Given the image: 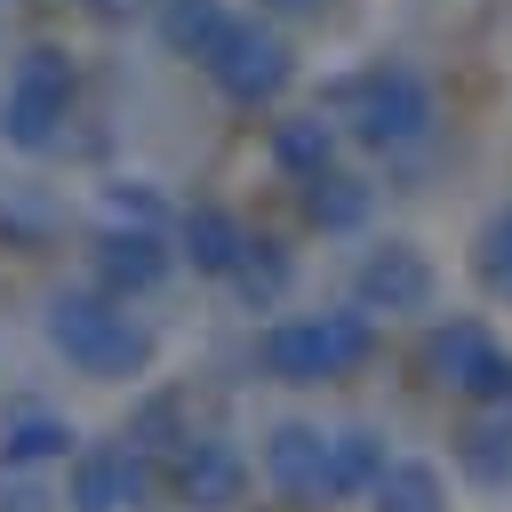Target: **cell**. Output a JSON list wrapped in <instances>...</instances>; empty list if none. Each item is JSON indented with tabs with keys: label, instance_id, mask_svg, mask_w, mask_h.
Masks as SVG:
<instances>
[{
	"label": "cell",
	"instance_id": "cell-1",
	"mask_svg": "<svg viewBox=\"0 0 512 512\" xmlns=\"http://www.w3.org/2000/svg\"><path fill=\"white\" fill-rule=\"evenodd\" d=\"M368 352H376V320L360 304H344V312H288V320H272L256 336V360H264L272 384H336Z\"/></svg>",
	"mask_w": 512,
	"mask_h": 512
},
{
	"label": "cell",
	"instance_id": "cell-2",
	"mask_svg": "<svg viewBox=\"0 0 512 512\" xmlns=\"http://www.w3.org/2000/svg\"><path fill=\"white\" fill-rule=\"evenodd\" d=\"M40 328H48V344H56L80 376H96V384H128V376L152 368V328H144L128 304H112V296H56Z\"/></svg>",
	"mask_w": 512,
	"mask_h": 512
},
{
	"label": "cell",
	"instance_id": "cell-3",
	"mask_svg": "<svg viewBox=\"0 0 512 512\" xmlns=\"http://www.w3.org/2000/svg\"><path fill=\"white\" fill-rule=\"evenodd\" d=\"M432 88H424V72H408V64H376V72H360L352 80V136L360 144H376V152H408V144H424L432 136Z\"/></svg>",
	"mask_w": 512,
	"mask_h": 512
},
{
	"label": "cell",
	"instance_id": "cell-4",
	"mask_svg": "<svg viewBox=\"0 0 512 512\" xmlns=\"http://www.w3.org/2000/svg\"><path fill=\"white\" fill-rule=\"evenodd\" d=\"M432 376H440L448 392H464V400L512 416V352H504L480 320H448V328H432Z\"/></svg>",
	"mask_w": 512,
	"mask_h": 512
},
{
	"label": "cell",
	"instance_id": "cell-5",
	"mask_svg": "<svg viewBox=\"0 0 512 512\" xmlns=\"http://www.w3.org/2000/svg\"><path fill=\"white\" fill-rule=\"evenodd\" d=\"M152 496V464L136 440H88L64 472V504L72 512H136Z\"/></svg>",
	"mask_w": 512,
	"mask_h": 512
},
{
	"label": "cell",
	"instance_id": "cell-6",
	"mask_svg": "<svg viewBox=\"0 0 512 512\" xmlns=\"http://www.w3.org/2000/svg\"><path fill=\"white\" fill-rule=\"evenodd\" d=\"M64 104H72V64H64L56 48H32V56L16 64V88H8V112H0L8 144L48 152L56 128H64Z\"/></svg>",
	"mask_w": 512,
	"mask_h": 512
},
{
	"label": "cell",
	"instance_id": "cell-7",
	"mask_svg": "<svg viewBox=\"0 0 512 512\" xmlns=\"http://www.w3.org/2000/svg\"><path fill=\"white\" fill-rule=\"evenodd\" d=\"M432 288H440V272H432V256H424L416 240H376V248L360 256V272H352L360 312H424Z\"/></svg>",
	"mask_w": 512,
	"mask_h": 512
},
{
	"label": "cell",
	"instance_id": "cell-8",
	"mask_svg": "<svg viewBox=\"0 0 512 512\" xmlns=\"http://www.w3.org/2000/svg\"><path fill=\"white\" fill-rule=\"evenodd\" d=\"M256 464H264L272 496H288V504H336V488H328V432L320 424H304V416L272 424Z\"/></svg>",
	"mask_w": 512,
	"mask_h": 512
},
{
	"label": "cell",
	"instance_id": "cell-9",
	"mask_svg": "<svg viewBox=\"0 0 512 512\" xmlns=\"http://www.w3.org/2000/svg\"><path fill=\"white\" fill-rule=\"evenodd\" d=\"M208 72H216V88L232 96V104H272L280 88H288V48H280V32H264V24H232V40L208 56Z\"/></svg>",
	"mask_w": 512,
	"mask_h": 512
},
{
	"label": "cell",
	"instance_id": "cell-10",
	"mask_svg": "<svg viewBox=\"0 0 512 512\" xmlns=\"http://www.w3.org/2000/svg\"><path fill=\"white\" fill-rule=\"evenodd\" d=\"M176 496H184V512H232V504L248 496V456H240L232 440L192 432V440L176 448Z\"/></svg>",
	"mask_w": 512,
	"mask_h": 512
},
{
	"label": "cell",
	"instance_id": "cell-11",
	"mask_svg": "<svg viewBox=\"0 0 512 512\" xmlns=\"http://www.w3.org/2000/svg\"><path fill=\"white\" fill-rule=\"evenodd\" d=\"M96 272H104V296H112V304H128V296H144V288H160V272H168V256H160V240H152L144 224H128V232H112V240H104V256H96Z\"/></svg>",
	"mask_w": 512,
	"mask_h": 512
},
{
	"label": "cell",
	"instance_id": "cell-12",
	"mask_svg": "<svg viewBox=\"0 0 512 512\" xmlns=\"http://www.w3.org/2000/svg\"><path fill=\"white\" fill-rule=\"evenodd\" d=\"M384 464H392V448H384L376 424H336L328 432V488L336 496H368L384 480Z\"/></svg>",
	"mask_w": 512,
	"mask_h": 512
},
{
	"label": "cell",
	"instance_id": "cell-13",
	"mask_svg": "<svg viewBox=\"0 0 512 512\" xmlns=\"http://www.w3.org/2000/svg\"><path fill=\"white\" fill-rule=\"evenodd\" d=\"M368 512H448V480H440V464H432V456H400V448H392L384 480L368 488Z\"/></svg>",
	"mask_w": 512,
	"mask_h": 512
},
{
	"label": "cell",
	"instance_id": "cell-14",
	"mask_svg": "<svg viewBox=\"0 0 512 512\" xmlns=\"http://www.w3.org/2000/svg\"><path fill=\"white\" fill-rule=\"evenodd\" d=\"M248 248H256V240H248V232H240L224 208H192V216H184V256H192V272H208V280H232Z\"/></svg>",
	"mask_w": 512,
	"mask_h": 512
},
{
	"label": "cell",
	"instance_id": "cell-15",
	"mask_svg": "<svg viewBox=\"0 0 512 512\" xmlns=\"http://www.w3.org/2000/svg\"><path fill=\"white\" fill-rule=\"evenodd\" d=\"M232 24H240V16H232L224 0H168V8H160V40H168L176 56H200V64L232 40Z\"/></svg>",
	"mask_w": 512,
	"mask_h": 512
},
{
	"label": "cell",
	"instance_id": "cell-16",
	"mask_svg": "<svg viewBox=\"0 0 512 512\" xmlns=\"http://www.w3.org/2000/svg\"><path fill=\"white\" fill-rule=\"evenodd\" d=\"M272 160H280L288 176L320 184V176H328V160H336V128H328L320 112H296V120H280V128H272Z\"/></svg>",
	"mask_w": 512,
	"mask_h": 512
},
{
	"label": "cell",
	"instance_id": "cell-17",
	"mask_svg": "<svg viewBox=\"0 0 512 512\" xmlns=\"http://www.w3.org/2000/svg\"><path fill=\"white\" fill-rule=\"evenodd\" d=\"M72 440H80V432H72L64 416H16V424L0 432V464H8V472H32V464H64V456H80Z\"/></svg>",
	"mask_w": 512,
	"mask_h": 512
},
{
	"label": "cell",
	"instance_id": "cell-18",
	"mask_svg": "<svg viewBox=\"0 0 512 512\" xmlns=\"http://www.w3.org/2000/svg\"><path fill=\"white\" fill-rule=\"evenodd\" d=\"M456 464H464L472 488H512V416H480L456 440Z\"/></svg>",
	"mask_w": 512,
	"mask_h": 512
},
{
	"label": "cell",
	"instance_id": "cell-19",
	"mask_svg": "<svg viewBox=\"0 0 512 512\" xmlns=\"http://www.w3.org/2000/svg\"><path fill=\"white\" fill-rule=\"evenodd\" d=\"M312 224H320V232H360V224H368V184L328 168V176L312 184Z\"/></svg>",
	"mask_w": 512,
	"mask_h": 512
},
{
	"label": "cell",
	"instance_id": "cell-20",
	"mask_svg": "<svg viewBox=\"0 0 512 512\" xmlns=\"http://www.w3.org/2000/svg\"><path fill=\"white\" fill-rule=\"evenodd\" d=\"M472 264H480V280L496 288V296H512V200L480 224V240H472Z\"/></svg>",
	"mask_w": 512,
	"mask_h": 512
},
{
	"label": "cell",
	"instance_id": "cell-21",
	"mask_svg": "<svg viewBox=\"0 0 512 512\" xmlns=\"http://www.w3.org/2000/svg\"><path fill=\"white\" fill-rule=\"evenodd\" d=\"M232 288H240V296H248V304L264 312V304H272V296L288 288V256H280L272 240H256V248L240 256V272H232Z\"/></svg>",
	"mask_w": 512,
	"mask_h": 512
},
{
	"label": "cell",
	"instance_id": "cell-22",
	"mask_svg": "<svg viewBox=\"0 0 512 512\" xmlns=\"http://www.w3.org/2000/svg\"><path fill=\"white\" fill-rule=\"evenodd\" d=\"M264 8H272V16H320L328 0H264Z\"/></svg>",
	"mask_w": 512,
	"mask_h": 512
}]
</instances>
